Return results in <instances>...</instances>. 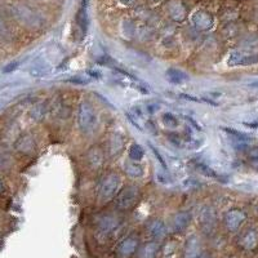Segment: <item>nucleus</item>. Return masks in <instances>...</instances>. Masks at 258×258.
I'll return each instance as SVG.
<instances>
[{
  "mask_svg": "<svg viewBox=\"0 0 258 258\" xmlns=\"http://www.w3.org/2000/svg\"><path fill=\"white\" fill-rule=\"evenodd\" d=\"M11 12L19 23L29 29H39L43 26V18L37 15L34 9L25 4H13L11 5Z\"/></svg>",
  "mask_w": 258,
  "mask_h": 258,
  "instance_id": "nucleus-1",
  "label": "nucleus"
},
{
  "mask_svg": "<svg viewBox=\"0 0 258 258\" xmlns=\"http://www.w3.org/2000/svg\"><path fill=\"white\" fill-rule=\"evenodd\" d=\"M121 185V178L118 173H109L106 174L100 182L98 186V200L101 203H107L114 199Z\"/></svg>",
  "mask_w": 258,
  "mask_h": 258,
  "instance_id": "nucleus-2",
  "label": "nucleus"
},
{
  "mask_svg": "<svg viewBox=\"0 0 258 258\" xmlns=\"http://www.w3.org/2000/svg\"><path fill=\"white\" fill-rule=\"evenodd\" d=\"M97 124V115L94 112L93 106L89 102L83 101L78 110V125L80 131L86 135H89L94 131Z\"/></svg>",
  "mask_w": 258,
  "mask_h": 258,
  "instance_id": "nucleus-3",
  "label": "nucleus"
},
{
  "mask_svg": "<svg viewBox=\"0 0 258 258\" xmlns=\"http://www.w3.org/2000/svg\"><path fill=\"white\" fill-rule=\"evenodd\" d=\"M139 199V189L137 186H127L116 195L115 208L121 212H127L135 208Z\"/></svg>",
  "mask_w": 258,
  "mask_h": 258,
  "instance_id": "nucleus-4",
  "label": "nucleus"
},
{
  "mask_svg": "<svg viewBox=\"0 0 258 258\" xmlns=\"http://www.w3.org/2000/svg\"><path fill=\"white\" fill-rule=\"evenodd\" d=\"M120 220L112 214H106V216H102L97 222V232L100 238H109L110 235H112L115 230L119 227Z\"/></svg>",
  "mask_w": 258,
  "mask_h": 258,
  "instance_id": "nucleus-5",
  "label": "nucleus"
},
{
  "mask_svg": "<svg viewBox=\"0 0 258 258\" xmlns=\"http://www.w3.org/2000/svg\"><path fill=\"white\" fill-rule=\"evenodd\" d=\"M138 251V239L133 235L124 238L116 247V257L118 258H131Z\"/></svg>",
  "mask_w": 258,
  "mask_h": 258,
  "instance_id": "nucleus-6",
  "label": "nucleus"
},
{
  "mask_svg": "<svg viewBox=\"0 0 258 258\" xmlns=\"http://www.w3.org/2000/svg\"><path fill=\"white\" fill-rule=\"evenodd\" d=\"M245 218H247V216H245V213H244L243 210L236 209V208L235 209L228 210L224 217V227L227 228L228 231L236 232L240 227H241V224H244Z\"/></svg>",
  "mask_w": 258,
  "mask_h": 258,
  "instance_id": "nucleus-7",
  "label": "nucleus"
},
{
  "mask_svg": "<svg viewBox=\"0 0 258 258\" xmlns=\"http://www.w3.org/2000/svg\"><path fill=\"white\" fill-rule=\"evenodd\" d=\"M258 64V54L244 52H234L228 58L230 66H251Z\"/></svg>",
  "mask_w": 258,
  "mask_h": 258,
  "instance_id": "nucleus-8",
  "label": "nucleus"
},
{
  "mask_svg": "<svg viewBox=\"0 0 258 258\" xmlns=\"http://www.w3.org/2000/svg\"><path fill=\"white\" fill-rule=\"evenodd\" d=\"M203 256V249L200 240L198 236H190L187 239L186 244H185L184 249V257L185 258H202Z\"/></svg>",
  "mask_w": 258,
  "mask_h": 258,
  "instance_id": "nucleus-9",
  "label": "nucleus"
},
{
  "mask_svg": "<svg viewBox=\"0 0 258 258\" xmlns=\"http://www.w3.org/2000/svg\"><path fill=\"white\" fill-rule=\"evenodd\" d=\"M16 150L21 154H25V155H30L36 150V143H35L34 137L30 135V133H25L17 139V142L15 145Z\"/></svg>",
  "mask_w": 258,
  "mask_h": 258,
  "instance_id": "nucleus-10",
  "label": "nucleus"
},
{
  "mask_svg": "<svg viewBox=\"0 0 258 258\" xmlns=\"http://www.w3.org/2000/svg\"><path fill=\"white\" fill-rule=\"evenodd\" d=\"M194 26L199 30H209L213 26V17L204 11H196L191 17Z\"/></svg>",
  "mask_w": 258,
  "mask_h": 258,
  "instance_id": "nucleus-11",
  "label": "nucleus"
},
{
  "mask_svg": "<svg viewBox=\"0 0 258 258\" xmlns=\"http://www.w3.org/2000/svg\"><path fill=\"white\" fill-rule=\"evenodd\" d=\"M146 230L149 232V235L155 240H163L167 236V226L161 220H151L149 224H146Z\"/></svg>",
  "mask_w": 258,
  "mask_h": 258,
  "instance_id": "nucleus-12",
  "label": "nucleus"
},
{
  "mask_svg": "<svg viewBox=\"0 0 258 258\" xmlns=\"http://www.w3.org/2000/svg\"><path fill=\"white\" fill-rule=\"evenodd\" d=\"M191 214L189 212H180V213L174 214L172 217V221H171V228H172L173 232L176 234H181L184 232L189 224H190Z\"/></svg>",
  "mask_w": 258,
  "mask_h": 258,
  "instance_id": "nucleus-13",
  "label": "nucleus"
},
{
  "mask_svg": "<svg viewBox=\"0 0 258 258\" xmlns=\"http://www.w3.org/2000/svg\"><path fill=\"white\" fill-rule=\"evenodd\" d=\"M86 9H88V0H82L80 8H79L78 13H76V23H78L79 30L82 33V36H84L86 34V30H88V13H86Z\"/></svg>",
  "mask_w": 258,
  "mask_h": 258,
  "instance_id": "nucleus-14",
  "label": "nucleus"
},
{
  "mask_svg": "<svg viewBox=\"0 0 258 258\" xmlns=\"http://www.w3.org/2000/svg\"><path fill=\"white\" fill-rule=\"evenodd\" d=\"M240 245L247 249V251H253L258 245V234L256 230L249 228L244 232L241 238H240Z\"/></svg>",
  "mask_w": 258,
  "mask_h": 258,
  "instance_id": "nucleus-15",
  "label": "nucleus"
},
{
  "mask_svg": "<svg viewBox=\"0 0 258 258\" xmlns=\"http://www.w3.org/2000/svg\"><path fill=\"white\" fill-rule=\"evenodd\" d=\"M86 160H88V164L93 169L101 168L103 165V153H102V150L98 149V147H92L86 154Z\"/></svg>",
  "mask_w": 258,
  "mask_h": 258,
  "instance_id": "nucleus-16",
  "label": "nucleus"
},
{
  "mask_svg": "<svg viewBox=\"0 0 258 258\" xmlns=\"http://www.w3.org/2000/svg\"><path fill=\"white\" fill-rule=\"evenodd\" d=\"M159 252V244L156 241H149L138 248L137 258H156Z\"/></svg>",
  "mask_w": 258,
  "mask_h": 258,
  "instance_id": "nucleus-17",
  "label": "nucleus"
},
{
  "mask_svg": "<svg viewBox=\"0 0 258 258\" xmlns=\"http://www.w3.org/2000/svg\"><path fill=\"white\" fill-rule=\"evenodd\" d=\"M165 76H167V80L172 84H184L190 80V76L180 69H169L168 71L165 72Z\"/></svg>",
  "mask_w": 258,
  "mask_h": 258,
  "instance_id": "nucleus-18",
  "label": "nucleus"
},
{
  "mask_svg": "<svg viewBox=\"0 0 258 258\" xmlns=\"http://www.w3.org/2000/svg\"><path fill=\"white\" fill-rule=\"evenodd\" d=\"M168 13L174 21H184L186 17V9L180 1H172L168 5Z\"/></svg>",
  "mask_w": 258,
  "mask_h": 258,
  "instance_id": "nucleus-19",
  "label": "nucleus"
},
{
  "mask_svg": "<svg viewBox=\"0 0 258 258\" xmlns=\"http://www.w3.org/2000/svg\"><path fill=\"white\" fill-rule=\"evenodd\" d=\"M124 171H125L128 176L135 177V178H138V177H141L143 174V168L138 163H136L135 160L127 161V163L124 164Z\"/></svg>",
  "mask_w": 258,
  "mask_h": 258,
  "instance_id": "nucleus-20",
  "label": "nucleus"
},
{
  "mask_svg": "<svg viewBox=\"0 0 258 258\" xmlns=\"http://www.w3.org/2000/svg\"><path fill=\"white\" fill-rule=\"evenodd\" d=\"M214 213L209 208H204L200 213V224L204 228H212L214 226Z\"/></svg>",
  "mask_w": 258,
  "mask_h": 258,
  "instance_id": "nucleus-21",
  "label": "nucleus"
},
{
  "mask_svg": "<svg viewBox=\"0 0 258 258\" xmlns=\"http://www.w3.org/2000/svg\"><path fill=\"white\" fill-rule=\"evenodd\" d=\"M51 69L44 62H35L30 68V75L34 78H43L45 75H48Z\"/></svg>",
  "mask_w": 258,
  "mask_h": 258,
  "instance_id": "nucleus-22",
  "label": "nucleus"
},
{
  "mask_svg": "<svg viewBox=\"0 0 258 258\" xmlns=\"http://www.w3.org/2000/svg\"><path fill=\"white\" fill-rule=\"evenodd\" d=\"M45 114H47V105L45 103H37L31 109L30 115L35 121H41L44 119Z\"/></svg>",
  "mask_w": 258,
  "mask_h": 258,
  "instance_id": "nucleus-23",
  "label": "nucleus"
},
{
  "mask_svg": "<svg viewBox=\"0 0 258 258\" xmlns=\"http://www.w3.org/2000/svg\"><path fill=\"white\" fill-rule=\"evenodd\" d=\"M143 156H145V150L139 146V145L133 143V145L129 147V157H131V160L139 161Z\"/></svg>",
  "mask_w": 258,
  "mask_h": 258,
  "instance_id": "nucleus-24",
  "label": "nucleus"
},
{
  "mask_svg": "<svg viewBox=\"0 0 258 258\" xmlns=\"http://www.w3.org/2000/svg\"><path fill=\"white\" fill-rule=\"evenodd\" d=\"M195 168L198 169L199 173H202L203 176L210 177V178H218V180H220V177L217 176V173L214 172L212 168H209L208 165L203 164V163H195Z\"/></svg>",
  "mask_w": 258,
  "mask_h": 258,
  "instance_id": "nucleus-25",
  "label": "nucleus"
},
{
  "mask_svg": "<svg viewBox=\"0 0 258 258\" xmlns=\"http://www.w3.org/2000/svg\"><path fill=\"white\" fill-rule=\"evenodd\" d=\"M222 131H224L226 133H228L232 137H235L236 141H239V142H247L251 139V136L245 135V133H241V132L236 131V129H232V128H222Z\"/></svg>",
  "mask_w": 258,
  "mask_h": 258,
  "instance_id": "nucleus-26",
  "label": "nucleus"
},
{
  "mask_svg": "<svg viewBox=\"0 0 258 258\" xmlns=\"http://www.w3.org/2000/svg\"><path fill=\"white\" fill-rule=\"evenodd\" d=\"M163 121H164V124L168 128H177L178 124H180L178 119L173 114H171V112H167V114L163 115Z\"/></svg>",
  "mask_w": 258,
  "mask_h": 258,
  "instance_id": "nucleus-27",
  "label": "nucleus"
},
{
  "mask_svg": "<svg viewBox=\"0 0 258 258\" xmlns=\"http://www.w3.org/2000/svg\"><path fill=\"white\" fill-rule=\"evenodd\" d=\"M149 147H150V149H151V151H153V154H154V155H155V157H156V159H157V161H159V164H160L161 167H163V169H164V171H167V169H168V167H167V164H165L164 157L161 156V154L159 153V150H157L156 147L154 146L153 143H149Z\"/></svg>",
  "mask_w": 258,
  "mask_h": 258,
  "instance_id": "nucleus-28",
  "label": "nucleus"
},
{
  "mask_svg": "<svg viewBox=\"0 0 258 258\" xmlns=\"http://www.w3.org/2000/svg\"><path fill=\"white\" fill-rule=\"evenodd\" d=\"M19 65H21V61H12L11 64H8L5 68L3 69L4 74H9V72H13L15 70L19 68Z\"/></svg>",
  "mask_w": 258,
  "mask_h": 258,
  "instance_id": "nucleus-29",
  "label": "nucleus"
},
{
  "mask_svg": "<svg viewBox=\"0 0 258 258\" xmlns=\"http://www.w3.org/2000/svg\"><path fill=\"white\" fill-rule=\"evenodd\" d=\"M69 83H74V84H88L90 82L89 79L83 78V76H71L68 79Z\"/></svg>",
  "mask_w": 258,
  "mask_h": 258,
  "instance_id": "nucleus-30",
  "label": "nucleus"
},
{
  "mask_svg": "<svg viewBox=\"0 0 258 258\" xmlns=\"http://www.w3.org/2000/svg\"><path fill=\"white\" fill-rule=\"evenodd\" d=\"M125 116H127V119L129 120V123H131L132 125H133V127L137 128V129H138L139 132H143V131H142V127H141V125H139L138 121H137V120H136V118H135V116H133V115H132L131 112H125Z\"/></svg>",
  "mask_w": 258,
  "mask_h": 258,
  "instance_id": "nucleus-31",
  "label": "nucleus"
},
{
  "mask_svg": "<svg viewBox=\"0 0 258 258\" xmlns=\"http://www.w3.org/2000/svg\"><path fill=\"white\" fill-rule=\"evenodd\" d=\"M8 34H9V31H8L7 25H5V22H4L3 19L0 18V36L5 37Z\"/></svg>",
  "mask_w": 258,
  "mask_h": 258,
  "instance_id": "nucleus-32",
  "label": "nucleus"
},
{
  "mask_svg": "<svg viewBox=\"0 0 258 258\" xmlns=\"http://www.w3.org/2000/svg\"><path fill=\"white\" fill-rule=\"evenodd\" d=\"M181 98H185L187 101H194V102H203V98L194 97V96H189V94H181Z\"/></svg>",
  "mask_w": 258,
  "mask_h": 258,
  "instance_id": "nucleus-33",
  "label": "nucleus"
},
{
  "mask_svg": "<svg viewBox=\"0 0 258 258\" xmlns=\"http://www.w3.org/2000/svg\"><path fill=\"white\" fill-rule=\"evenodd\" d=\"M168 137H169V139H171V142L174 143V145H177V146H180V145H181V138L178 137V136L171 133V135H169Z\"/></svg>",
  "mask_w": 258,
  "mask_h": 258,
  "instance_id": "nucleus-34",
  "label": "nucleus"
},
{
  "mask_svg": "<svg viewBox=\"0 0 258 258\" xmlns=\"http://www.w3.org/2000/svg\"><path fill=\"white\" fill-rule=\"evenodd\" d=\"M186 120H187V121H189V123L191 124V125H192V127L196 128V129H198V131H202V127H200V125H199V124L196 123V121H195L194 119H192V118H189V116H187Z\"/></svg>",
  "mask_w": 258,
  "mask_h": 258,
  "instance_id": "nucleus-35",
  "label": "nucleus"
},
{
  "mask_svg": "<svg viewBox=\"0 0 258 258\" xmlns=\"http://www.w3.org/2000/svg\"><path fill=\"white\" fill-rule=\"evenodd\" d=\"M96 96H97V97L101 98V101L102 102H105L106 105L109 106V107H111V109H114V105H112V103L110 101H107V98H105V97H103V96H102V94H100V93H96Z\"/></svg>",
  "mask_w": 258,
  "mask_h": 258,
  "instance_id": "nucleus-36",
  "label": "nucleus"
},
{
  "mask_svg": "<svg viewBox=\"0 0 258 258\" xmlns=\"http://www.w3.org/2000/svg\"><path fill=\"white\" fill-rule=\"evenodd\" d=\"M147 111L150 112V114H153V112H155L156 110H159V106L157 105H147Z\"/></svg>",
  "mask_w": 258,
  "mask_h": 258,
  "instance_id": "nucleus-37",
  "label": "nucleus"
},
{
  "mask_svg": "<svg viewBox=\"0 0 258 258\" xmlns=\"http://www.w3.org/2000/svg\"><path fill=\"white\" fill-rule=\"evenodd\" d=\"M120 3L123 5H127V7H131V5L136 3V0H120Z\"/></svg>",
  "mask_w": 258,
  "mask_h": 258,
  "instance_id": "nucleus-38",
  "label": "nucleus"
},
{
  "mask_svg": "<svg viewBox=\"0 0 258 258\" xmlns=\"http://www.w3.org/2000/svg\"><path fill=\"white\" fill-rule=\"evenodd\" d=\"M88 74H89L92 78H101V74H100L98 71H92V70H89V71H88Z\"/></svg>",
  "mask_w": 258,
  "mask_h": 258,
  "instance_id": "nucleus-39",
  "label": "nucleus"
},
{
  "mask_svg": "<svg viewBox=\"0 0 258 258\" xmlns=\"http://www.w3.org/2000/svg\"><path fill=\"white\" fill-rule=\"evenodd\" d=\"M3 191H4V184H3V180L0 178V194H1Z\"/></svg>",
  "mask_w": 258,
  "mask_h": 258,
  "instance_id": "nucleus-40",
  "label": "nucleus"
}]
</instances>
